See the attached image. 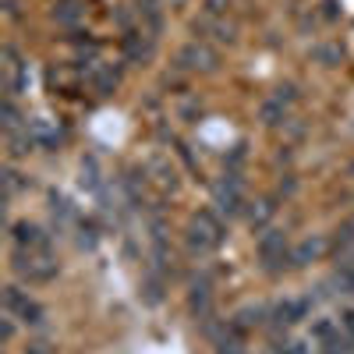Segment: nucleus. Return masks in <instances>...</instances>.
<instances>
[{"mask_svg": "<svg viewBox=\"0 0 354 354\" xmlns=\"http://www.w3.org/2000/svg\"><path fill=\"white\" fill-rule=\"evenodd\" d=\"M4 75H8V93L11 96L28 85V71H25V64L18 61V53L11 46H4Z\"/></svg>", "mask_w": 354, "mask_h": 354, "instance_id": "9b49d317", "label": "nucleus"}, {"mask_svg": "<svg viewBox=\"0 0 354 354\" xmlns=\"http://www.w3.org/2000/svg\"><path fill=\"white\" fill-rule=\"evenodd\" d=\"M216 209L234 216V213H241V185H238V177H227L223 185H216Z\"/></svg>", "mask_w": 354, "mask_h": 354, "instance_id": "9d476101", "label": "nucleus"}, {"mask_svg": "<svg viewBox=\"0 0 354 354\" xmlns=\"http://www.w3.org/2000/svg\"><path fill=\"white\" fill-rule=\"evenodd\" d=\"M216 354H245V340H241V330L234 326V322H230L227 330H220V333H216Z\"/></svg>", "mask_w": 354, "mask_h": 354, "instance_id": "f3484780", "label": "nucleus"}, {"mask_svg": "<svg viewBox=\"0 0 354 354\" xmlns=\"http://www.w3.org/2000/svg\"><path fill=\"white\" fill-rule=\"evenodd\" d=\"M262 315H266V308H259V305H255V308H241L238 315H234V326H238V330L245 333V330L259 326V322H262Z\"/></svg>", "mask_w": 354, "mask_h": 354, "instance_id": "6ab92c4d", "label": "nucleus"}, {"mask_svg": "<svg viewBox=\"0 0 354 354\" xmlns=\"http://www.w3.org/2000/svg\"><path fill=\"white\" fill-rule=\"evenodd\" d=\"M145 174H149V181L160 188V192H174L177 188V170L163 160V156H156V160H149V167H145Z\"/></svg>", "mask_w": 354, "mask_h": 354, "instance_id": "f8f14e48", "label": "nucleus"}, {"mask_svg": "<svg viewBox=\"0 0 354 354\" xmlns=\"http://www.w3.org/2000/svg\"><path fill=\"white\" fill-rule=\"evenodd\" d=\"M185 238H188V248H192V252L205 255V252L220 248V241H223V223H220L213 213H195V216L188 220Z\"/></svg>", "mask_w": 354, "mask_h": 354, "instance_id": "f03ea898", "label": "nucleus"}, {"mask_svg": "<svg viewBox=\"0 0 354 354\" xmlns=\"http://www.w3.org/2000/svg\"><path fill=\"white\" fill-rule=\"evenodd\" d=\"M195 32H198V36H209V39H216V43H234V39H238V28H234V21H227V18H209V15H202V21L195 25Z\"/></svg>", "mask_w": 354, "mask_h": 354, "instance_id": "6e6552de", "label": "nucleus"}, {"mask_svg": "<svg viewBox=\"0 0 354 354\" xmlns=\"http://www.w3.org/2000/svg\"><path fill=\"white\" fill-rule=\"evenodd\" d=\"M177 68H185V71H216L220 68V53L213 46H205V43H188L177 50Z\"/></svg>", "mask_w": 354, "mask_h": 354, "instance_id": "20e7f679", "label": "nucleus"}, {"mask_svg": "<svg viewBox=\"0 0 354 354\" xmlns=\"http://www.w3.org/2000/svg\"><path fill=\"white\" fill-rule=\"evenodd\" d=\"M57 18L61 21H78L82 18V4L78 0H61V4H57Z\"/></svg>", "mask_w": 354, "mask_h": 354, "instance_id": "412c9836", "label": "nucleus"}, {"mask_svg": "<svg viewBox=\"0 0 354 354\" xmlns=\"http://www.w3.org/2000/svg\"><path fill=\"white\" fill-rule=\"evenodd\" d=\"M18 121H21V117H18L15 103L8 100V103H4V128H8V135H15V131H18Z\"/></svg>", "mask_w": 354, "mask_h": 354, "instance_id": "5701e85b", "label": "nucleus"}, {"mask_svg": "<svg viewBox=\"0 0 354 354\" xmlns=\"http://www.w3.org/2000/svg\"><path fill=\"white\" fill-rule=\"evenodd\" d=\"M277 213V205L270 202V198H262V202H255L252 205V213H248V220H252V227H266L270 223V216Z\"/></svg>", "mask_w": 354, "mask_h": 354, "instance_id": "aec40b11", "label": "nucleus"}, {"mask_svg": "<svg viewBox=\"0 0 354 354\" xmlns=\"http://www.w3.org/2000/svg\"><path fill=\"white\" fill-rule=\"evenodd\" d=\"M174 4H177V8H181V4H185V0H174Z\"/></svg>", "mask_w": 354, "mask_h": 354, "instance_id": "a878e982", "label": "nucleus"}, {"mask_svg": "<svg viewBox=\"0 0 354 354\" xmlns=\"http://www.w3.org/2000/svg\"><path fill=\"white\" fill-rule=\"evenodd\" d=\"M4 308L11 319L25 322V326H43V319H46V308L36 301V298H28V294L21 287H4Z\"/></svg>", "mask_w": 354, "mask_h": 354, "instance_id": "7ed1b4c3", "label": "nucleus"}, {"mask_svg": "<svg viewBox=\"0 0 354 354\" xmlns=\"http://www.w3.org/2000/svg\"><path fill=\"white\" fill-rule=\"evenodd\" d=\"M315 347H322V351H333V354H340L344 347H347V330H344V322H337V319H315L312 322V337H308Z\"/></svg>", "mask_w": 354, "mask_h": 354, "instance_id": "39448f33", "label": "nucleus"}, {"mask_svg": "<svg viewBox=\"0 0 354 354\" xmlns=\"http://www.w3.org/2000/svg\"><path fill=\"white\" fill-rule=\"evenodd\" d=\"M153 43H156V36H149L145 28H142V32H138V28H135V32H128V36H124V53H128V61H131V64L149 61V57H153Z\"/></svg>", "mask_w": 354, "mask_h": 354, "instance_id": "1a4fd4ad", "label": "nucleus"}, {"mask_svg": "<svg viewBox=\"0 0 354 354\" xmlns=\"http://www.w3.org/2000/svg\"><path fill=\"white\" fill-rule=\"evenodd\" d=\"M11 234H15V245L18 248H46V234L36 223H15Z\"/></svg>", "mask_w": 354, "mask_h": 354, "instance_id": "2eb2a0df", "label": "nucleus"}, {"mask_svg": "<svg viewBox=\"0 0 354 354\" xmlns=\"http://www.w3.org/2000/svg\"><path fill=\"white\" fill-rule=\"evenodd\" d=\"M202 11L209 15V18H227L230 0H202Z\"/></svg>", "mask_w": 354, "mask_h": 354, "instance_id": "4be33fe9", "label": "nucleus"}, {"mask_svg": "<svg viewBox=\"0 0 354 354\" xmlns=\"http://www.w3.org/2000/svg\"><path fill=\"white\" fill-rule=\"evenodd\" d=\"M138 15H142V21H145V32H149V36H160V28H163L160 0H138Z\"/></svg>", "mask_w": 354, "mask_h": 354, "instance_id": "dca6fc26", "label": "nucleus"}, {"mask_svg": "<svg viewBox=\"0 0 354 354\" xmlns=\"http://www.w3.org/2000/svg\"><path fill=\"white\" fill-rule=\"evenodd\" d=\"M322 255H326V238H319V234H315V238H305L298 248L290 252V262L294 266H308V262H319Z\"/></svg>", "mask_w": 354, "mask_h": 354, "instance_id": "ddd939ff", "label": "nucleus"}, {"mask_svg": "<svg viewBox=\"0 0 354 354\" xmlns=\"http://www.w3.org/2000/svg\"><path fill=\"white\" fill-rule=\"evenodd\" d=\"M259 255L266 262V270H280V262L287 259V238L280 230H266L259 238Z\"/></svg>", "mask_w": 354, "mask_h": 354, "instance_id": "423d86ee", "label": "nucleus"}, {"mask_svg": "<svg viewBox=\"0 0 354 354\" xmlns=\"http://www.w3.org/2000/svg\"><path fill=\"white\" fill-rule=\"evenodd\" d=\"M340 322H344V330H347V337L354 340V308H347V312L340 315Z\"/></svg>", "mask_w": 354, "mask_h": 354, "instance_id": "393cba45", "label": "nucleus"}, {"mask_svg": "<svg viewBox=\"0 0 354 354\" xmlns=\"http://www.w3.org/2000/svg\"><path fill=\"white\" fill-rule=\"evenodd\" d=\"M308 312H312L308 298H287V301H280L273 308V319H277V326H294V322L308 319Z\"/></svg>", "mask_w": 354, "mask_h": 354, "instance_id": "0eeeda50", "label": "nucleus"}, {"mask_svg": "<svg viewBox=\"0 0 354 354\" xmlns=\"http://www.w3.org/2000/svg\"><path fill=\"white\" fill-rule=\"evenodd\" d=\"M209 305H213L209 287H205V283H195V287H192V294H188V308H192V315L205 319V315H209Z\"/></svg>", "mask_w": 354, "mask_h": 354, "instance_id": "a211bd4d", "label": "nucleus"}, {"mask_svg": "<svg viewBox=\"0 0 354 354\" xmlns=\"http://www.w3.org/2000/svg\"><path fill=\"white\" fill-rule=\"evenodd\" d=\"M15 273L28 283H50L57 277V259L46 248H18L15 252Z\"/></svg>", "mask_w": 354, "mask_h": 354, "instance_id": "f257e3e1", "label": "nucleus"}, {"mask_svg": "<svg viewBox=\"0 0 354 354\" xmlns=\"http://www.w3.org/2000/svg\"><path fill=\"white\" fill-rule=\"evenodd\" d=\"M117 82H121V75H117L113 68H106V64L88 68V85H93V93H100V96H110L117 88Z\"/></svg>", "mask_w": 354, "mask_h": 354, "instance_id": "4468645a", "label": "nucleus"}, {"mask_svg": "<svg viewBox=\"0 0 354 354\" xmlns=\"http://www.w3.org/2000/svg\"><path fill=\"white\" fill-rule=\"evenodd\" d=\"M25 354H57V347L46 344V340H32V344L25 347Z\"/></svg>", "mask_w": 354, "mask_h": 354, "instance_id": "b1692460", "label": "nucleus"}]
</instances>
